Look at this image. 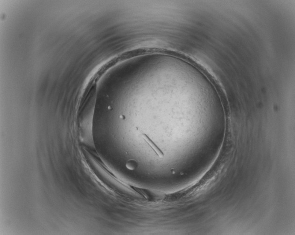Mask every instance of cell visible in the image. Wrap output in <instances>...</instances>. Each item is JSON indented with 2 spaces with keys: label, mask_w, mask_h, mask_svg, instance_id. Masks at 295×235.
I'll return each mask as SVG.
<instances>
[{
  "label": "cell",
  "mask_w": 295,
  "mask_h": 235,
  "mask_svg": "<svg viewBox=\"0 0 295 235\" xmlns=\"http://www.w3.org/2000/svg\"><path fill=\"white\" fill-rule=\"evenodd\" d=\"M142 136H143L144 140L149 145V146L154 151L156 154H157L158 156L161 158L164 156V154L163 152L155 144V143L146 134H142Z\"/></svg>",
  "instance_id": "6da1fadb"
},
{
  "label": "cell",
  "mask_w": 295,
  "mask_h": 235,
  "mask_svg": "<svg viewBox=\"0 0 295 235\" xmlns=\"http://www.w3.org/2000/svg\"><path fill=\"white\" fill-rule=\"evenodd\" d=\"M127 167L130 170H134L137 168V164L133 160H131L127 164Z\"/></svg>",
  "instance_id": "7a4b0ae2"
}]
</instances>
